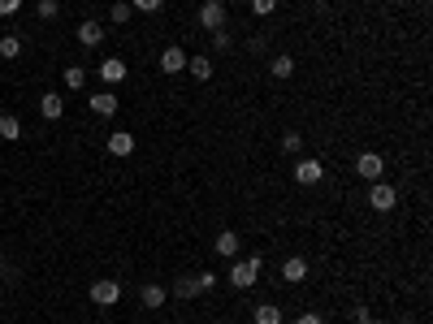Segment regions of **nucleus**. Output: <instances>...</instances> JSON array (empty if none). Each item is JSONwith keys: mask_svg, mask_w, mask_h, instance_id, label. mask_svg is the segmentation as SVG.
I'll list each match as a JSON object with an SVG mask.
<instances>
[{"mask_svg": "<svg viewBox=\"0 0 433 324\" xmlns=\"http://www.w3.org/2000/svg\"><path fill=\"white\" fill-rule=\"evenodd\" d=\"M165 0H130V9H139V14H156Z\"/></svg>", "mask_w": 433, "mask_h": 324, "instance_id": "nucleus-29", "label": "nucleus"}, {"mask_svg": "<svg viewBox=\"0 0 433 324\" xmlns=\"http://www.w3.org/2000/svg\"><path fill=\"white\" fill-rule=\"evenodd\" d=\"M39 113H43V122H61L66 117V95L61 91H43L39 95Z\"/></svg>", "mask_w": 433, "mask_h": 324, "instance_id": "nucleus-7", "label": "nucleus"}, {"mask_svg": "<svg viewBox=\"0 0 433 324\" xmlns=\"http://www.w3.org/2000/svg\"><path fill=\"white\" fill-rule=\"evenodd\" d=\"M212 324H226V320H212Z\"/></svg>", "mask_w": 433, "mask_h": 324, "instance_id": "nucleus-33", "label": "nucleus"}, {"mask_svg": "<svg viewBox=\"0 0 433 324\" xmlns=\"http://www.w3.org/2000/svg\"><path fill=\"white\" fill-rule=\"evenodd\" d=\"M212 247H216V255H221V259H239V251H243V234H234V230H221Z\"/></svg>", "mask_w": 433, "mask_h": 324, "instance_id": "nucleus-9", "label": "nucleus"}, {"mask_svg": "<svg viewBox=\"0 0 433 324\" xmlns=\"http://www.w3.org/2000/svg\"><path fill=\"white\" fill-rule=\"evenodd\" d=\"M91 303L95 307H113V303H122V286L118 281H91Z\"/></svg>", "mask_w": 433, "mask_h": 324, "instance_id": "nucleus-6", "label": "nucleus"}, {"mask_svg": "<svg viewBox=\"0 0 433 324\" xmlns=\"http://www.w3.org/2000/svg\"><path fill=\"white\" fill-rule=\"evenodd\" d=\"M230 43H234L230 31H212V48H216V52H230Z\"/></svg>", "mask_w": 433, "mask_h": 324, "instance_id": "nucleus-28", "label": "nucleus"}, {"mask_svg": "<svg viewBox=\"0 0 433 324\" xmlns=\"http://www.w3.org/2000/svg\"><path fill=\"white\" fill-rule=\"evenodd\" d=\"M295 324H325V320H320L316 311H299V315H295Z\"/></svg>", "mask_w": 433, "mask_h": 324, "instance_id": "nucleus-32", "label": "nucleus"}, {"mask_svg": "<svg viewBox=\"0 0 433 324\" xmlns=\"http://www.w3.org/2000/svg\"><path fill=\"white\" fill-rule=\"evenodd\" d=\"M0 139H5V143H18L22 139V122L14 113H0Z\"/></svg>", "mask_w": 433, "mask_h": 324, "instance_id": "nucleus-18", "label": "nucleus"}, {"mask_svg": "<svg viewBox=\"0 0 433 324\" xmlns=\"http://www.w3.org/2000/svg\"><path fill=\"white\" fill-rule=\"evenodd\" d=\"M126 74H130V65H126L122 57H108V61H100V78H104L108 87H113V82H122Z\"/></svg>", "mask_w": 433, "mask_h": 324, "instance_id": "nucleus-12", "label": "nucleus"}, {"mask_svg": "<svg viewBox=\"0 0 433 324\" xmlns=\"http://www.w3.org/2000/svg\"><path fill=\"white\" fill-rule=\"evenodd\" d=\"M22 9V0H0V18H14Z\"/></svg>", "mask_w": 433, "mask_h": 324, "instance_id": "nucleus-31", "label": "nucleus"}, {"mask_svg": "<svg viewBox=\"0 0 433 324\" xmlns=\"http://www.w3.org/2000/svg\"><path fill=\"white\" fill-rule=\"evenodd\" d=\"M139 303H143L147 311H160V307H165V303H169V290H165V286H160V281H147V286L139 290Z\"/></svg>", "mask_w": 433, "mask_h": 324, "instance_id": "nucleus-10", "label": "nucleus"}, {"mask_svg": "<svg viewBox=\"0 0 433 324\" xmlns=\"http://www.w3.org/2000/svg\"><path fill=\"white\" fill-rule=\"evenodd\" d=\"M268 74H273V78H291V74H295V57H286V52H278V57L268 61Z\"/></svg>", "mask_w": 433, "mask_h": 324, "instance_id": "nucleus-19", "label": "nucleus"}, {"mask_svg": "<svg viewBox=\"0 0 433 324\" xmlns=\"http://www.w3.org/2000/svg\"><path fill=\"white\" fill-rule=\"evenodd\" d=\"M325 178V165H320V160H312V156H299L295 160V182L299 186H316Z\"/></svg>", "mask_w": 433, "mask_h": 324, "instance_id": "nucleus-5", "label": "nucleus"}, {"mask_svg": "<svg viewBox=\"0 0 433 324\" xmlns=\"http://www.w3.org/2000/svg\"><path fill=\"white\" fill-rule=\"evenodd\" d=\"M156 65H160V74H182V70H187V52H182V48H165Z\"/></svg>", "mask_w": 433, "mask_h": 324, "instance_id": "nucleus-11", "label": "nucleus"}, {"mask_svg": "<svg viewBox=\"0 0 433 324\" xmlns=\"http://www.w3.org/2000/svg\"><path fill=\"white\" fill-rule=\"evenodd\" d=\"M108 18H113L118 26H126V22H130V0H118V5L108 9Z\"/></svg>", "mask_w": 433, "mask_h": 324, "instance_id": "nucleus-24", "label": "nucleus"}, {"mask_svg": "<svg viewBox=\"0 0 433 324\" xmlns=\"http://www.w3.org/2000/svg\"><path fill=\"white\" fill-rule=\"evenodd\" d=\"M282 147H286V151H299V147H303V134H299V130H286V134H282Z\"/></svg>", "mask_w": 433, "mask_h": 324, "instance_id": "nucleus-27", "label": "nucleus"}, {"mask_svg": "<svg viewBox=\"0 0 433 324\" xmlns=\"http://www.w3.org/2000/svg\"><path fill=\"white\" fill-rule=\"evenodd\" d=\"M260 268H264V259H260V255H247V259H234V264H230L226 277H230L234 290H251V286L260 281Z\"/></svg>", "mask_w": 433, "mask_h": 324, "instance_id": "nucleus-1", "label": "nucleus"}, {"mask_svg": "<svg viewBox=\"0 0 433 324\" xmlns=\"http://www.w3.org/2000/svg\"><path fill=\"white\" fill-rule=\"evenodd\" d=\"M35 14H39L43 22H57V14H61V5H57V0H39V5H35Z\"/></svg>", "mask_w": 433, "mask_h": 324, "instance_id": "nucleus-22", "label": "nucleus"}, {"mask_svg": "<svg viewBox=\"0 0 433 324\" xmlns=\"http://www.w3.org/2000/svg\"><path fill=\"white\" fill-rule=\"evenodd\" d=\"M78 43L83 48H100L104 43V26L100 22H78Z\"/></svg>", "mask_w": 433, "mask_h": 324, "instance_id": "nucleus-15", "label": "nucleus"}, {"mask_svg": "<svg viewBox=\"0 0 433 324\" xmlns=\"http://www.w3.org/2000/svg\"><path fill=\"white\" fill-rule=\"evenodd\" d=\"M195 290H199V294H208V290H216V273H208V268H204V273L195 277Z\"/></svg>", "mask_w": 433, "mask_h": 324, "instance_id": "nucleus-26", "label": "nucleus"}, {"mask_svg": "<svg viewBox=\"0 0 433 324\" xmlns=\"http://www.w3.org/2000/svg\"><path fill=\"white\" fill-rule=\"evenodd\" d=\"M399 203V190L390 182H368V207L372 212H390Z\"/></svg>", "mask_w": 433, "mask_h": 324, "instance_id": "nucleus-4", "label": "nucleus"}, {"mask_svg": "<svg viewBox=\"0 0 433 324\" xmlns=\"http://www.w3.org/2000/svg\"><path fill=\"white\" fill-rule=\"evenodd\" d=\"M66 87H70V91H83V87H87V70H83V65H70V70H66Z\"/></svg>", "mask_w": 433, "mask_h": 324, "instance_id": "nucleus-21", "label": "nucleus"}, {"mask_svg": "<svg viewBox=\"0 0 433 324\" xmlns=\"http://www.w3.org/2000/svg\"><path fill=\"white\" fill-rule=\"evenodd\" d=\"M174 294H178V298H195V294H199V290H195V277H178V281H174Z\"/></svg>", "mask_w": 433, "mask_h": 324, "instance_id": "nucleus-23", "label": "nucleus"}, {"mask_svg": "<svg viewBox=\"0 0 433 324\" xmlns=\"http://www.w3.org/2000/svg\"><path fill=\"white\" fill-rule=\"evenodd\" d=\"M278 5H282V0H251V14L256 18H268V14H278Z\"/></svg>", "mask_w": 433, "mask_h": 324, "instance_id": "nucleus-25", "label": "nucleus"}, {"mask_svg": "<svg viewBox=\"0 0 433 324\" xmlns=\"http://www.w3.org/2000/svg\"><path fill=\"white\" fill-rule=\"evenodd\" d=\"M135 151V134L130 130H113L108 134V156H130Z\"/></svg>", "mask_w": 433, "mask_h": 324, "instance_id": "nucleus-14", "label": "nucleus"}, {"mask_svg": "<svg viewBox=\"0 0 433 324\" xmlns=\"http://www.w3.org/2000/svg\"><path fill=\"white\" fill-rule=\"evenodd\" d=\"M18 52H22V39H18V35H5V39H0V61H14Z\"/></svg>", "mask_w": 433, "mask_h": 324, "instance_id": "nucleus-20", "label": "nucleus"}, {"mask_svg": "<svg viewBox=\"0 0 433 324\" xmlns=\"http://www.w3.org/2000/svg\"><path fill=\"white\" fill-rule=\"evenodd\" d=\"M308 277V259L303 255H291L286 264H282V281H291V286H299Z\"/></svg>", "mask_w": 433, "mask_h": 324, "instance_id": "nucleus-13", "label": "nucleus"}, {"mask_svg": "<svg viewBox=\"0 0 433 324\" xmlns=\"http://www.w3.org/2000/svg\"><path fill=\"white\" fill-rule=\"evenodd\" d=\"M0 65H5V61H0Z\"/></svg>", "mask_w": 433, "mask_h": 324, "instance_id": "nucleus-34", "label": "nucleus"}, {"mask_svg": "<svg viewBox=\"0 0 433 324\" xmlns=\"http://www.w3.org/2000/svg\"><path fill=\"white\" fill-rule=\"evenodd\" d=\"M251 320H256V324H282L286 315H282V307H278V303H256Z\"/></svg>", "mask_w": 433, "mask_h": 324, "instance_id": "nucleus-16", "label": "nucleus"}, {"mask_svg": "<svg viewBox=\"0 0 433 324\" xmlns=\"http://www.w3.org/2000/svg\"><path fill=\"white\" fill-rule=\"evenodd\" d=\"M355 173H360L364 182H382V173H386V156H382V151H360V156H355Z\"/></svg>", "mask_w": 433, "mask_h": 324, "instance_id": "nucleus-3", "label": "nucleus"}, {"mask_svg": "<svg viewBox=\"0 0 433 324\" xmlns=\"http://www.w3.org/2000/svg\"><path fill=\"white\" fill-rule=\"evenodd\" d=\"M355 324H382V320L372 315V307H364V303H360V307H355Z\"/></svg>", "mask_w": 433, "mask_h": 324, "instance_id": "nucleus-30", "label": "nucleus"}, {"mask_svg": "<svg viewBox=\"0 0 433 324\" xmlns=\"http://www.w3.org/2000/svg\"><path fill=\"white\" fill-rule=\"evenodd\" d=\"M187 74H191L195 82H208V78H212V61H208V57H187Z\"/></svg>", "mask_w": 433, "mask_h": 324, "instance_id": "nucleus-17", "label": "nucleus"}, {"mask_svg": "<svg viewBox=\"0 0 433 324\" xmlns=\"http://www.w3.org/2000/svg\"><path fill=\"white\" fill-rule=\"evenodd\" d=\"M226 22H230V9L221 5V0H204L199 5V31H226Z\"/></svg>", "mask_w": 433, "mask_h": 324, "instance_id": "nucleus-2", "label": "nucleus"}, {"mask_svg": "<svg viewBox=\"0 0 433 324\" xmlns=\"http://www.w3.org/2000/svg\"><path fill=\"white\" fill-rule=\"evenodd\" d=\"M87 108H91L95 117H113V113H118V95L104 87V91H95V95H87Z\"/></svg>", "mask_w": 433, "mask_h": 324, "instance_id": "nucleus-8", "label": "nucleus"}]
</instances>
